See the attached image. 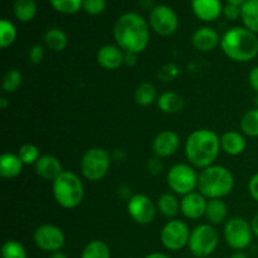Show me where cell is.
<instances>
[{
	"label": "cell",
	"instance_id": "obj_1",
	"mask_svg": "<svg viewBox=\"0 0 258 258\" xmlns=\"http://www.w3.org/2000/svg\"><path fill=\"white\" fill-rule=\"evenodd\" d=\"M149 23L135 12L121 15L113 27L116 44L125 53L139 54L146 49L150 40Z\"/></svg>",
	"mask_w": 258,
	"mask_h": 258
},
{
	"label": "cell",
	"instance_id": "obj_2",
	"mask_svg": "<svg viewBox=\"0 0 258 258\" xmlns=\"http://www.w3.org/2000/svg\"><path fill=\"white\" fill-rule=\"evenodd\" d=\"M221 149V138L208 128L193 131L185 141V156L193 168L206 169L213 165Z\"/></svg>",
	"mask_w": 258,
	"mask_h": 258
},
{
	"label": "cell",
	"instance_id": "obj_3",
	"mask_svg": "<svg viewBox=\"0 0 258 258\" xmlns=\"http://www.w3.org/2000/svg\"><path fill=\"white\" fill-rule=\"evenodd\" d=\"M221 48L224 54L234 62H249L258 54L257 34L244 27L231 28L222 37Z\"/></svg>",
	"mask_w": 258,
	"mask_h": 258
},
{
	"label": "cell",
	"instance_id": "obj_4",
	"mask_svg": "<svg viewBox=\"0 0 258 258\" xmlns=\"http://www.w3.org/2000/svg\"><path fill=\"white\" fill-rule=\"evenodd\" d=\"M234 186V176L222 165H211L202 169L198 175V190L207 199H222Z\"/></svg>",
	"mask_w": 258,
	"mask_h": 258
},
{
	"label": "cell",
	"instance_id": "obj_5",
	"mask_svg": "<svg viewBox=\"0 0 258 258\" xmlns=\"http://www.w3.org/2000/svg\"><path fill=\"white\" fill-rule=\"evenodd\" d=\"M85 196L83 183L77 174L63 171L53 181V197L60 207L67 209L76 208L81 204Z\"/></svg>",
	"mask_w": 258,
	"mask_h": 258
},
{
	"label": "cell",
	"instance_id": "obj_6",
	"mask_svg": "<svg viewBox=\"0 0 258 258\" xmlns=\"http://www.w3.org/2000/svg\"><path fill=\"white\" fill-rule=\"evenodd\" d=\"M219 234L212 224H199L190 232L189 251L197 258L209 257L218 247Z\"/></svg>",
	"mask_w": 258,
	"mask_h": 258
},
{
	"label": "cell",
	"instance_id": "obj_7",
	"mask_svg": "<svg viewBox=\"0 0 258 258\" xmlns=\"http://www.w3.org/2000/svg\"><path fill=\"white\" fill-rule=\"evenodd\" d=\"M111 166V156L105 149L92 148L86 151L81 160V171L87 180L98 181L105 178Z\"/></svg>",
	"mask_w": 258,
	"mask_h": 258
},
{
	"label": "cell",
	"instance_id": "obj_8",
	"mask_svg": "<svg viewBox=\"0 0 258 258\" xmlns=\"http://www.w3.org/2000/svg\"><path fill=\"white\" fill-rule=\"evenodd\" d=\"M198 175L189 164H175L169 169L166 181L174 193L184 197L198 188Z\"/></svg>",
	"mask_w": 258,
	"mask_h": 258
},
{
	"label": "cell",
	"instance_id": "obj_9",
	"mask_svg": "<svg viewBox=\"0 0 258 258\" xmlns=\"http://www.w3.org/2000/svg\"><path fill=\"white\" fill-rule=\"evenodd\" d=\"M253 232L251 223L242 217H233L228 219L224 226V239L231 248L243 251L252 243Z\"/></svg>",
	"mask_w": 258,
	"mask_h": 258
},
{
	"label": "cell",
	"instance_id": "obj_10",
	"mask_svg": "<svg viewBox=\"0 0 258 258\" xmlns=\"http://www.w3.org/2000/svg\"><path fill=\"white\" fill-rule=\"evenodd\" d=\"M149 25L156 34L169 37L178 30V15L170 7L156 5L149 14Z\"/></svg>",
	"mask_w": 258,
	"mask_h": 258
},
{
	"label": "cell",
	"instance_id": "obj_11",
	"mask_svg": "<svg viewBox=\"0 0 258 258\" xmlns=\"http://www.w3.org/2000/svg\"><path fill=\"white\" fill-rule=\"evenodd\" d=\"M190 229L188 224L179 219L169 221L161 229L160 239L163 246L169 251H180L188 246L190 238Z\"/></svg>",
	"mask_w": 258,
	"mask_h": 258
},
{
	"label": "cell",
	"instance_id": "obj_12",
	"mask_svg": "<svg viewBox=\"0 0 258 258\" xmlns=\"http://www.w3.org/2000/svg\"><path fill=\"white\" fill-rule=\"evenodd\" d=\"M35 246L42 251L53 253L60 251L66 243V236L62 229L53 224H43L34 231L33 234Z\"/></svg>",
	"mask_w": 258,
	"mask_h": 258
},
{
	"label": "cell",
	"instance_id": "obj_13",
	"mask_svg": "<svg viewBox=\"0 0 258 258\" xmlns=\"http://www.w3.org/2000/svg\"><path fill=\"white\" fill-rule=\"evenodd\" d=\"M127 212L138 224H149L154 221L156 213L155 204L145 194H135L127 202Z\"/></svg>",
	"mask_w": 258,
	"mask_h": 258
},
{
	"label": "cell",
	"instance_id": "obj_14",
	"mask_svg": "<svg viewBox=\"0 0 258 258\" xmlns=\"http://www.w3.org/2000/svg\"><path fill=\"white\" fill-rule=\"evenodd\" d=\"M180 139L178 134L171 130H164L155 136L153 141V150L159 158H169L178 151Z\"/></svg>",
	"mask_w": 258,
	"mask_h": 258
},
{
	"label": "cell",
	"instance_id": "obj_15",
	"mask_svg": "<svg viewBox=\"0 0 258 258\" xmlns=\"http://www.w3.org/2000/svg\"><path fill=\"white\" fill-rule=\"evenodd\" d=\"M207 204H208V201L203 194L193 191L183 197L180 201V211L186 218L199 219L206 216Z\"/></svg>",
	"mask_w": 258,
	"mask_h": 258
},
{
	"label": "cell",
	"instance_id": "obj_16",
	"mask_svg": "<svg viewBox=\"0 0 258 258\" xmlns=\"http://www.w3.org/2000/svg\"><path fill=\"white\" fill-rule=\"evenodd\" d=\"M96 59L105 70L115 71L125 62V52L118 45L106 44L97 50Z\"/></svg>",
	"mask_w": 258,
	"mask_h": 258
},
{
	"label": "cell",
	"instance_id": "obj_17",
	"mask_svg": "<svg viewBox=\"0 0 258 258\" xmlns=\"http://www.w3.org/2000/svg\"><path fill=\"white\" fill-rule=\"evenodd\" d=\"M191 9L202 22H214L223 13L221 0H191Z\"/></svg>",
	"mask_w": 258,
	"mask_h": 258
},
{
	"label": "cell",
	"instance_id": "obj_18",
	"mask_svg": "<svg viewBox=\"0 0 258 258\" xmlns=\"http://www.w3.org/2000/svg\"><path fill=\"white\" fill-rule=\"evenodd\" d=\"M191 43L201 52H211L218 44H221V38L217 30L211 27H202L194 32Z\"/></svg>",
	"mask_w": 258,
	"mask_h": 258
},
{
	"label": "cell",
	"instance_id": "obj_19",
	"mask_svg": "<svg viewBox=\"0 0 258 258\" xmlns=\"http://www.w3.org/2000/svg\"><path fill=\"white\" fill-rule=\"evenodd\" d=\"M35 173L45 180L54 181L63 173L62 164L55 156L43 155L34 164Z\"/></svg>",
	"mask_w": 258,
	"mask_h": 258
},
{
	"label": "cell",
	"instance_id": "obj_20",
	"mask_svg": "<svg viewBox=\"0 0 258 258\" xmlns=\"http://www.w3.org/2000/svg\"><path fill=\"white\" fill-rule=\"evenodd\" d=\"M246 139L241 133L228 131L224 133L221 138V148L226 154L232 156L241 155L246 150Z\"/></svg>",
	"mask_w": 258,
	"mask_h": 258
},
{
	"label": "cell",
	"instance_id": "obj_21",
	"mask_svg": "<svg viewBox=\"0 0 258 258\" xmlns=\"http://www.w3.org/2000/svg\"><path fill=\"white\" fill-rule=\"evenodd\" d=\"M23 161L18 154L4 153L0 156V175L5 179H12L20 175L23 170Z\"/></svg>",
	"mask_w": 258,
	"mask_h": 258
},
{
	"label": "cell",
	"instance_id": "obj_22",
	"mask_svg": "<svg viewBox=\"0 0 258 258\" xmlns=\"http://www.w3.org/2000/svg\"><path fill=\"white\" fill-rule=\"evenodd\" d=\"M228 216L227 204L222 199H209L207 204L206 218L212 226L222 224Z\"/></svg>",
	"mask_w": 258,
	"mask_h": 258
},
{
	"label": "cell",
	"instance_id": "obj_23",
	"mask_svg": "<svg viewBox=\"0 0 258 258\" xmlns=\"http://www.w3.org/2000/svg\"><path fill=\"white\" fill-rule=\"evenodd\" d=\"M241 19L244 28L258 34V0H247L242 5Z\"/></svg>",
	"mask_w": 258,
	"mask_h": 258
},
{
	"label": "cell",
	"instance_id": "obj_24",
	"mask_svg": "<svg viewBox=\"0 0 258 258\" xmlns=\"http://www.w3.org/2000/svg\"><path fill=\"white\" fill-rule=\"evenodd\" d=\"M158 106L165 113H178L183 110L184 100L175 92H164L159 96Z\"/></svg>",
	"mask_w": 258,
	"mask_h": 258
},
{
	"label": "cell",
	"instance_id": "obj_25",
	"mask_svg": "<svg viewBox=\"0 0 258 258\" xmlns=\"http://www.w3.org/2000/svg\"><path fill=\"white\" fill-rule=\"evenodd\" d=\"M45 45L54 52H62L68 44L67 34L59 28H50L43 35Z\"/></svg>",
	"mask_w": 258,
	"mask_h": 258
},
{
	"label": "cell",
	"instance_id": "obj_26",
	"mask_svg": "<svg viewBox=\"0 0 258 258\" xmlns=\"http://www.w3.org/2000/svg\"><path fill=\"white\" fill-rule=\"evenodd\" d=\"M38 7L35 0H17L14 3V15L19 22L27 23L34 19Z\"/></svg>",
	"mask_w": 258,
	"mask_h": 258
},
{
	"label": "cell",
	"instance_id": "obj_27",
	"mask_svg": "<svg viewBox=\"0 0 258 258\" xmlns=\"http://www.w3.org/2000/svg\"><path fill=\"white\" fill-rule=\"evenodd\" d=\"M158 209L163 216L168 217V218H173L180 211V201L174 194L165 193L159 197Z\"/></svg>",
	"mask_w": 258,
	"mask_h": 258
},
{
	"label": "cell",
	"instance_id": "obj_28",
	"mask_svg": "<svg viewBox=\"0 0 258 258\" xmlns=\"http://www.w3.org/2000/svg\"><path fill=\"white\" fill-rule=\"evenodd\" d=\"M81 258H111L110 247L100 239L91 241L83 248Z\"/></svg>",
	"mask_w": 258,
	"mask_h": 258
},
{
	"label": "cell",
	"instance_id": "obj_29",
	"mask_svg": "<svg viewBox=\"0 0 258 258\" xmlns=\"http://www.w3.org/2000/svg\"><path fill=\"white\" fill-rule=\"evenodd\" d=\"M135 102L140 106H150L156 100L155 86L150 82H144L138 86L134 93Z\"/></svg>",
	"mask_w": 258,
	"mask_h": 258
},
{
	"label": "cell",
	"instance_id": "obj_30",
	"mask_svg": "<svg viewBox=\"0 0 258 258\" xmlns=\"http://www.w3.org/2000/svg\"><path fill=\"white\" fill-rule=\"evenodd\" d=\"M239 126L244 135L258 138V108L249 110L248 112L244 113Z\"/></svg>",
	"mask_w": 258,
	"mask_h": 258
},
{
	"label": "cell",
	"instance_id": "obj_31",
	"mask_svg": "<svg viewBox=\"0 0 258 258\" xmlns=\"http://www.w3.org/2000/svg\"><path fill=\"white\" fill-rule=\"evenodd\" d=\"M17 39V28L10 20H0V47L8 48Z\"/></svg>",
	"mask_w": 258,
	"mask_h": 258
},
{
	"label": "cell",
	"instance_id": "obj_32",
	"mask_svg": "<svg viewBox=\"0 0 258 258\" xmlns=\"http://www.w3.org/2000/svg\"><path fill=\"white\" fill-rule=\"evenodd\" d=\"M49 3L53 9L66 15L76 14L83 7V0H49Z\"/></svg>",
	"mask_w": 258,
	"mask_h": 258
},
{
	"label": "cell",
	"instance_id": "obj_33",
	"mask_svg": "<svg viewBox=\"0 0 258 258\" xmlns=\"http://www.w3.org/2000/svg\"><path fill=\"white\" fill-rule=\"evenodd\" d=\"M2 258H27V251L20 242L10 239L3 244Z\"/></svg>",
	"mask_w": 258,
	"mask_h": 258
},
{
	"label": "cell",
	"instance_id": "obj_34",
	"mask_svg": "<svg viewBox=\"0 0 258 258\" xmlns=\"http://www.w3.org/2000/svg\"><path fill=\"white\" fill-rule=\"evenodd\" d=\"M20 85H22V73L17 68L9 70L5 73L4 80H3V88H4L5 92H15L20 87Z\"/></svg>",
	"mask_w": 258,
	"mask_h": 258
},
{
	"label": "cell",
	"instance_id": "obj_35",
	"mask_svg": "<svg viewBox=\"0 0 258 258\" xmlns=\"http://www.w3.org/2000/svg\"><path fill=\"white\" fill-rule=\"evenodd\" d=\"M18 156H19L24 165H32V164L37 163L38 159L40 158V153L39 149L35 145L25 144V145L20 146L19 151H18Z\"/></svg>",
	"mask_w": 258,
	"mask_h": 258
},
{
	"label": "cell",
	"instance_id": "obj_36",
	"mask_svg": "<svg viewBox=\"0 0 258 258\" xmlns=\"http://www.w3.org/2000/svg\"><path fill=\"white\" fill-rule=\"evenodd\" d=\"M82 9L90 15H100L106 9V0H83Z\"/></svg>",
	"mask_w": 258,
	"mask_h": 258
},
{
	"label": "cell",
	"instance_id": "obj_37",
	"mask_svg": "<svg viewBox=\"0 0 258 258\" xmlns=\"http://www.w3.org/2000/svg\"><path fill=\"white\" fill-rule=\"evenodd\" d=\"M44 58V49L40 44H34L29 50V60L33 64H40Z\"/></svg>",
	"mask_w": 258,
	"mask_h": 258
},
{
	"label": "cell",
	"instance_id": "obj_38",
	"mask_svg": "<svg viewBox=\"0 0 258 258\" xmlns=\"http://www.w3.org/2000/svg\"><path fill=\"white\" fill-rule=\"evenodd\" d=\"M223 15L228 20H237L238 18H241V7L226 4L223 7Z\"/></svg>",
	"mask_w": 258,
	"mask_h": 258
},
{
	"label": "cell",
	"instance_id": "obj_39",
	"mask_svg": "<svg viewBox=\"0 0 258 258\" xmlns=\"http://www.w3.org/2000/svg\"><path fill=\"white\" fill-rule=\"evenodd\" d=\"M248 190L252 198L258 203V173L254 174L248 183Z\"/></svg>",
	"mask_w": 258,
	"mask_h": 258
},
{
	"label": "cell",
	"instance_id": "obj_40",
	"mask_svg": "<svg viewBox=\"0 0 258 258\" xmlns=\"http://www.w3.org/2000/svg\"><path fill=\"white\" fill-rule=\"evenodd\" d=\"M248 81H249V85H251V87L258 93V66L257 67H254L253 70L249 72Z\"/></svg>",
	"mask_w": 258,
	"mask_h": 258
},
{
	"label": "cell",
	"instance_id": "obj_41",
	"mask_svg": "<svg viewBox=\"0 0 258 258\" xmlns=\"http://www.w3.org/2000/svg\"><path fill=\"white\" fill-rule=\"evenodd\" d=\"M251 227H252V232H253L254 236L258 237V213L253 217V219H252Z\"/></svg>",
	"mask_w": 258,
	"mask_h": 258
},
{
	"label": "cell",
	"instance_id": "obj_42",
	"mask_svg": "<svg viewBox=\"0 0 258 258\" xmlns=\"http://www.w3.org/2000/svg\"><path fill=\"white\" fill-rule=\"evenodd\" d=\"M144 258H171V257L168 256V254H165V253H161V252H154V253L148 254V256L144 257Z\"/></svg>",
	"mask_w": 258,
	"mask_h": 258
},
{
	"label": "cell",
	"instance_id": "obj_43",
	"mask_svg": "<svg viewBox=\"0 0 258 258\" xmlns=\"http://www.w3.org/2000/svg\"><path fill=\"white\" fill-rule=\"evenodd\" d=\"M49 258H68V257H67V254H66L64 252H62V249H60V251H57V252H53V253H50Z\"/></svg>",
	"mask_w": 258,
	"mask_h": 258
},
{
	"label": "cell",
	"instance_id": "obj_44",
	"mask_svg": "<svg viewBox=\"0 0 258 258\" xmlns=\"http://www.w3.org/2000/svg\"><path fill=\"white\" fill-rule=\"evenodd\" d=\"M227 4H232V5H236V7H242L247 0H226Z\"/></svg>",
	"mask_w": 258,
	"mask_h": 258
},
{
	"label": "cell",
	"instance_id": "obj_45",
	"mask_svg": "<svg viewBox=\"0 0 258 258\" xmlns=\"http://www.w3.org/2000/svg\"><path fill=\"white\" fill-rule=\"evenodd\" d=\"M229 258H249L248 256H247L246 253H244V252H242V251H237V252H234L233 254H232L231 257Z\"/></svg>",
	"mask_w": 258,
	"mask_h": 258
},
{
	"label": "cell",
	"instance_id": "obj_46",
	"mask_svg": "<svg viewBox=\"0 0 258 258\" xmlns=\"http://www.w3.org/2000/svg\"><path fill=\"white\" fill-rule=\"evenodd\" d=\"M8 105H9V101H8V98H5V97L0 98V107L7 108Z\"/></svg>",
	"mask_w": 258,
	"mask_h": 258
},
{
	"label": "cell",
	"instance_id": "obj_47",
	"mask_svg": "<svg viewBox=\"0 0 258 258\" xmlns=\"http://www.w3.org/2000/svg\"><path fill=\"white\" fill-rule=\"evenodd\" d=\"M256 106H257V108H258V93H257V97H256Z\"/></svg>",
	"mask_w": 258,
	"mask_h": 258
},
{
	"label": "cell",
	"instance_id": "obj_48",
	"mask_svg": "<svg viewBox=\"0 0 258 258\" xmlns=\"http://www.w3.org/2000/svg\"><path fill=\"white\" fill-rule=\"evenodd\" d=\"M203 258H213V257H211V256H209V257H203Z\"/></svg>",
	"mask_w": 258,
	"mask_h": 258
}]
</instances>
